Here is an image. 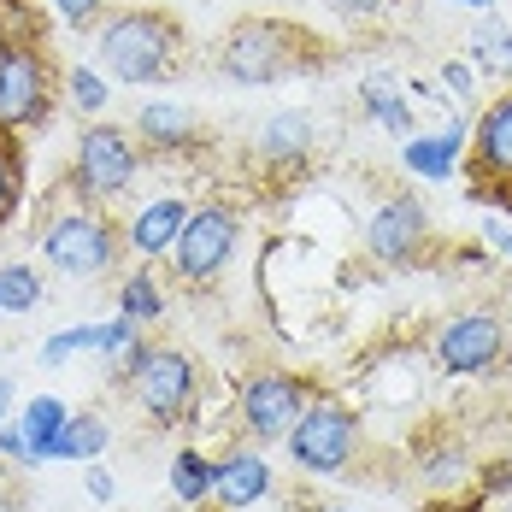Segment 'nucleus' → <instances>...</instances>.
Listing matches in <instances>:
<instances>
[{"label": "nucleus", "mask_w": 512, "mask_h": 512, "mask_svg": "<svg viewBox=\"0 0 512 512\" xmlns=\"http://www.w3.org/2000/svg\"><path fill=\"white\" fill-rule=\"evenodd\" d=\"M95 53L118 83H165L183 59V24L159 6H124V12H106L101 30H95Z\"/></svg>", "instance_id": "1"}, {"label": "nucleus", "mask_w": 512, "mask_h": 512, "mask_svg": "<svg viewBox=\"0 0 512 512\" xmlns=\"http://www.w3.org/2000/svg\"><path fill=\"white\" fill-rule=\"evenodd\" d=\"M307 65H318V42L289 18H236L224 30V42H218V71L248 83V89L283 83V77H295Z\"/></svg>", "instance_id": "2"}, {"label": "nucleus", "mask_w": 512, "mask_h": 512, "mask_svg": "<svg viewBox=\"0 0 512 512\" xmlns=\"http://www.w3.org/2000/svg\"><path fill=\"white\" fill-rule=\"evenodd\" d=\"M124 377H130V395L148 407L154 424H165V430L195 424V407H201V365H195V354H183L171 342H148V348L130 354Z\"/></svg>", "instance_id": "3"}, {"label": "nucleus", "mask_w": 512, "mask_h": 512, "mask_svg": "<svg viewBox=\"0 0 512 512\" xmlns=\"http://www.w3.org/2000/svg\"><path fill=\"white\" fill-rule=\"evenodd\" d=\"M59 65L36 36H0V130H36L53 118Z\"/></svg>", "instance_id": "4"}, {"label": "nucleus", "mask_w": 512, "mask_h": 512, "mask_svg": "<svg viewBox=\"0 0 512 512\" xmlns=\"http://www.w3.org/2000/svg\"><path fill=\"white\" fill-rule=\"evenodd\" d=\"M42 254H48L53 271H65V277H106L118 254H124V236H118V224L106 218L101 201H77L59 206L48 218V230H42Z\"/></svg>", "instance_id": "5"}, {"label": "nucleus", "mask_w": 512, "mask_h": 512, "mask_svg": "<svg viewBox=\"0 0 512 512\" xmlns=\"http://www.w3.org/2000/svg\"><path fill=\"white\" fill-rule=\"evenodd\" d=\"M142 171V142L118 124H89L77 136V165H71V189L83 201H118Z\"/></svg>", "instance_id": "6"}, {"label": "nucleus", "mask_w": 512, "mask_h": 512, "mask_svg": "<svg viewBox=\"0 0 512 512\" xmlns=\"http://www.w3.org/2000/svg\"><path fill=\"white\" fill-rule=\"evenodd\" d=\"M236 242H242V212L224 201H206V206H189V218H183V230H177V242H171V271H177V283H212L230 254H236Z\"/></svg>", "instance_id": "7"}, {"label": "nucleus", "mask_w": 512, "mask_h": 512, "mask_svg": "<svg viewBox=\"0 0 512 512\" xmlns=\"http://www.w3.org/2000/svg\"><path fill=\"white\" fill-rule=\"evenodd\" d=\"M359 448V418L336 395H312L307 412L295 418V430H289V454L301 471L312 477H330V471H342V465L354 460Z\"/></svg>", "instance_id": "8"}, {"label": "nucleus", "mask_w": 512, "mask_h": 512, "mask_svg": "<svg viewBox=\"0 0 512 512\" xmlns=\"http://www.w3.org/2000/svg\"><path fill=\"white\" fill-rule=\"evenodd\" d=\"M307 401H312L307 377H295V371H254L242 383V424L259 442H277V436L295 430V418L307 412Z\"/></svg>", "instance_id": "9"}, {"label": "nucleus", "mask_w": 512, "mask_h": 512, "mask_svg": "<svg viewBox=\"0 0 512 512\" xmlns=\"http://www.w3.org/2000/svg\"><path fill=\"white\" fill-rule=\"evenodd\" d=\"M501 354H507V324L495 312H460L436 330V359L448 377H477L501 365Z\"/></svg>", "instance_id": "10"}, {"label": "nucleus", "mask_w": 512, "mask_h": 512, "mask_svg": "<svg viewBox=\"0 0 512 512\" xmlns=\"http://www.w3.org/2000/svg\"><path fill=\"white\" fill-rule=\"evenodd\" d=\"M424 236H430V212H424L418 195H389V201L365 218V248H371L377 265H407V259H418Z\"/></svg>", "instance_id": "11"}, {"label": "nucleus", "mask_w": 512, "mask_h": 512, "mask_svg": "<svg viewBox=\"0 0 512 512\" xmlns=\"http://www.w3.org/2000/svg\"><path fill=\"white\" fill-rule=\"evenodd\" d=\"M471 177L477 183H512V95L483 112V124H477V136H471Z\"/></svg>", "instance_id": "12"}, {"label": "nucleus", "mask_w": 512, "mask_h": 512, "mask_svg": "<svg viewBox=\"0 0 512 512\" xmlns=\"http://www.w3.org/2000/svg\"><path fill=\"white\" fill-rule=\"evenodd\" d=\"M312 142H318V124H312L307 112H277V118L259 124L254 154H259V165H271V171H295V165L312 154Z\"/></svg>", "instance_id": "13"}, {"label": "nucleus", "mask_w": 512, "mask_h": 512, "mask_svg": "<svg viewBox=\"0 0 512 512\" xmlns=\"http://www.w3.org/2000/svg\"><path fill=\"white\" fill-rule=\"evenodd\" d=\"M136 136H142V148H154V154H183V148L201 142V118L183 101H148L136 112Z\"/></svg>", "instance_id": "14"}, {"label": "nucleus", "mask_w": 512, "mask_h": 512, "mask_svg": "<svg viewBox=\"0 0 512 512\" xmlns=\"http://www.w3.org/2000/svg\"><path fill=\"white\" fill-rule=\"evenodd\" d=\"M183 218H189V206L183 201H154V206L136 212V224L124 230V242H130L142 259H171V242H177Z\"/></svg>", "instance_id": "15"}, {"label": "nucleus", "mask_w": 512, "mask_h": 512, "mask_svg": "<svg viewBox=\"0 0 512 512\" xmlns=\"http://www.w3.org/2000/svg\"><path fill=\"white\" fill-rule=\"evenodd\" d=\"M265 489H271V471H265L259 454H230V460L212 465V495L224 507H254Z\"/></svg>", "instance_id": "16"}, {"label": "nucleus", "mask_w": 512, "mask_h": 512, "mask_svg": "<svg viewBox=\"0 0 512 512\" xmlns=\"http://www.w3.org/2000/svg\"><path fill=\"white\" fill-rule=\"evenodd\" d=\"M65 407L53 401V395H42V401H30L24 407V424H18V436H24V454L30 460H48V454H59V436H65Z\"/></svg>", "instance_id": "17"}, {"label": "nucleus", "mask_w": 512, "mask_h": 512, "mask_svg": "<svg viewBox=\"0 0 512 512\" xmlns=\"http://www.w3.org/2000/svg\"><path fill=\"white\" fill-rule=\"evenodd\" d=\"M18 195H24V148L12 130H0V224L12 218Z\"/></svg>", "instance_id": "18"}, {"label": "nucleus", "mask_w": 512, "mask_h": 512, "mask_svg": "<svg viewBox=\"0 0 512 512\" xmlns=\"http://www.w3.org/2000/svg\"><path fill=\"white\" fill-rule=\"evenodd\" d=\"M101 448H106V424L95 412H77V418L65 424V436H59V454H65V460H95Z\"/></svg>", "instance_id": "19"}, {"label": "nucleus", "mask_w": 512, "mask_h": 512, "mask_svg": "<svg viewBox=\"0 0 512 512\" xmlns=\"http://www.w3.org/2000/svg\"><path fill=\"white\" fill-rule=\"evenodd\" d=\"M42 301V277L30 265H0V312H30Z\"/></svg>", "instance_id": "20"}, {"label": "nucleus", "mask_w": 512, "mask_h": 512, "mask_svg": "<svg viewBox=\"0 0 512 512\" xmlns=\"http://www.w3.org/2000/svg\"><path fill=\"white\" fill-rule=\"evenodd\" d=\"M171 489H177L183 501L212 495V465H206L201 454H177V465H171Z\"/></svg>", "instance_id": "21"}, {"label": "nucleus", "mask_w": 512, "mask_h": 512, "mask_svg": "<svg viewBox=\"0 0 512 512\" xmlns=\"http://www.w3.org/2000/svg\"><path fill=\"white\" fill-rule=\"evenodd\" d=\"M460 148V136H436V142H412L407 148V165L412 171H430V177H442L448 171V159Z\"/></svg>", "instance_id": "22"}, {"label": "nucleus", "mask_w": 512, "mask_h": 512, "mask_svg": "<svg viewBox=\"0 0 512 512\" xmlns=\"http://www.w3.org/2000/svg\"><path fill=\"white\" fill-rule=\"evenodd\" d=\"M65 89H71V106H77V112H101L106 106V83L95 77V71H71Z\"/></svg>", "instance_id": "23"}, {"label": "nucleus", "mask_w": 512, "mask_h": 512, "mask_svg": "<svg viewBox=\"0 0 512 512\" xmlns=\"http://www.w3.org/2000/svg\"><path fill=\"white\" fill-rule=\"evenodd\" d=\"M124 312H130V318H154V312H159V295H154V283H148V277L124 283Z\"/></svg>", "instance_id": "24"}, {"label": "nucleus", "mask_w": 512, "mask_h": 512, "mask_svg": "<svg viewBox=\"0 0 512 512\" xmlns=\"http://www.w3.org/2000/svg\"><path fill=\"white\" fill-rule=\"evenodd\" d=\"M53 6H59V18H65V24H77V30L101 24V12H106V0H53Z\"/></svg>", "instance_id": "25"}, {"label": "nucleus", "mask_w": 512, "mask_h": 512, "mask_svg": "<svg viewBox=\"0 0 512 512\" xmlns=\"http://www.w3.org/2000/svg\"><path fill=\"white\" fill-rule=\"evenodd\" d=\"M477 48H483V59H489V65H512V30L489 24V30L477 36Z\"/></svg>", "instance_id": "26"}, {"label": "nucleus", "mask_w": 512, "mask_h": 512, "mask_svg": "<svg viewBox=\"0 0 512 512\" xmlns=\"http://www.w3.org/2000/svg\"><path fill=\"white\" fill-rule=\"evenodd\" d=\"M395 0H330V12H342V18H383Z\"/></svg>", "instance_id": "27"}, {"label": "nucleus", "mask_w": 512, "mask_h": 512, "mask_svg": "<svg viewBox=\"0 0 512 512\" xmlns=\"http://www.w3.org/2000/svg\"><path fill=\"white\" fill-rule=\"evenodd\" d=\"M436 512H483V507H465V501H460V507H436Z\"/></svg>", "instance_id": "28"}, {"label": "nucleus", "mask_w": 512, "mask_h": 512, "mask_svg": "<svg viewBox=\"0 0 512 512\" xmlns=\"http://www.w3.org/2000/svg\"><path fill=\"white\" fill-rule=\"evenodd\" d=\"M6 401H12V389H6V383H0V412H6Z\"/></svg>", "instance_id": "29"}, {"label": "nucleus", "mask_w": 512, "mask_h": 512, "mask_svg": "<svg viewBox=\"0 0 512 512\" xmlns=\"http://www.w3.org/2000/svg\"><path fill=\"white\" fill-rule=\"evenodd\" d=\"M465 6H489V0H465Z\"/></svg>", "instance_id": "30"}, {"label": "nucleus", "mask_w": 512, "mask_h": 512, "mask_svg": "<svg viewBox=\"0 0 512 512\" xmlns=\"http://www.w3.org/2000/svg\"><path fill=\"white\" fill-rule=\"evenodd\" d=\"M324 512H348V507H324Z\"/></svg>", "instance_id": "31"}, {"label": "nucleus", "mask_w": 512, "mask_h": 512, "mask_svg": "<svg viewBox=\"0 0 512 512\" xmlns=\"http://www.w3.org/2000/svg\"><path fill=\"white\" fill-rule=\"evenodd\" d=\"M507 206H512V183H507Z\"/></svg>", "instance_id": "32"}, {"label": "nucleus", "mask_w": 512, "mask_h": 512, "mask_svg": "<svg viewBox=\"0 0 512 512\" xmlns=\"http://www.w3.org/2000/svg\"><path fill=\"white\" fill-rule=\"evenodd\" d=\"M0 6H6V0H0Z\"/></svg>", "instance_id": "33"}, {"label": "nucleus", "mask_w": 512, "mask_h": 512, "mask_svg": "<svg viewBox=\"0 0 512 512\" xmlns=\"http://www.w3.org/2000/svg\"><path fill=\"white\" fill-rule=\"evenodd\" d=\"M507 512H512V507H507Z\"/></svg>", "instance_id": "34"}]
</instances>
